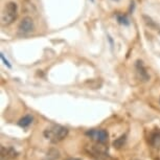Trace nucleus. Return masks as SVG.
Here are the masks:
<instances>
[{
	"label": "nucleus",
	"mask_w": 160,
	"mask_h": 160,
	"mask_svg": "<svg viewBox=\"0 0 160 160\" xmlns=\"http://www.w3.org/2000/svg\"><path fill=\"white\" fill-rule=\"evenodd\" d=\"M18 15V5L16 2L10 1L5 4V7L1 14V24L2 25H8L13 23Z\"/></svg>",
	"instance_id": "obj_2"
},
{
	"label": "nucleus",
	"mask_w": 160,
	"mask_h": 160,
	"mask_svg": "<svg viewBox=\"0 0 160 160\" xmlns=\"http://www.w3.org/2000/svg\"><path fill=\"white\" fill-rule=\"evenodd\" d=\"M116 1H117V0H116Z\"/></svg>",
	"instance_id": "obj_13"
},
{
	"label": "nucleus",
	"mask_w": 160,
	"mask_h": 160,
	"mask_svg": "<svg viewBox=\"0 0 160 160\" xmlns=\"http://www.w3.org/2000/svg\"><path fill=\"white\" fill-rule=\"evenodd\" d=\"M148 141L152 147L158 148L160 146V129H155L149 134Z\"/></svg>",
	"instance_id": "obj_7"
},
{
	"label": "nucleus",
	"mask_w": 160,
	"mask_h": 160,
	"mask_svg": "<svg viewBox=\"0 0 160 160\" xmlns=\"http://www.w3.org/2000/svg\"><path fill=\"white\" fill-rule=\"evenodd\" d=\"M19 31L23 34H29V32H34L35 29V24L34 21L31 17H25L21 20V22L19 23V26H18Z\"/></svg>",
	"instance_id": "obj_4"
},
{
	"label": "nucleus",
	"mask_w": 160,
	"mask_h": 160,
	"mask_svg": "<svg viewBox=\"0 0 160 160\" xmlns=\"http://www.w3.org/2000/svg\"><path fill=\"white\" fill-rule=\"evenodd\" d=\"M135 69H136V73L138 75V78H139L141 81L148 82V81L150 80V75L148 73L142 61H139V60L136 61V63H135Z\"/></svg>",
	"instance_id": "obj_5"
},
{
	"label": "nucleus",
	"mask_w": 160,
	"mask_h": 160,
	"mask_svg": "<svg viewBox=\"0 0 160 160\" xmlns=\"http://www.w3.org/2000/svg\"><path fill=\"white\" fill-rule=\"evenodd\" d=\"M125 139H126V136H122L120 138H118L116 141H114V147H116V148H120V147H122V144L123 142H125Z\"/></svg>",
	"instance_id": "obj_10"
},
{
	"label": "nucleus",
	"mask_w": 160,
	"mask_h": 160,
	"mask_svg": "<svg viewBox=\"0 0 160 160\" xmlns=\"http://www.w3.org/2000/svg\"><path fill=\"white\" fill-rule=\"evenodd\" d=\"M85 134L90 139L101 144H105L108 141V137H109L108 132L104 129H90Z\"/></svg>",
	"instance_id": "obj_3"
},
{
	"label": "nucleus",
	"mask_w": 160,
	"mask_h": 160,
	"mask_svg": "<svg viewBox=\"0 0 160 160\" xmlns=\"http://www.w3.org/2000/svg\"><path fill=\"white\" fill-rule=\"evenodd\" d=\"M18 156L17 151L12 147H1V160H12Z\"/></svg>",
	"instance_id": "obj_6"
},
{
	"label": "nucleus",
	"mask_w": 160,
	"mask_h": 160,
	"mask_svg": "<svg viewBox=\"0 0 160 160\" xmlns=\"http://www.w3.org/2000/svg\"><path fill=\"white\" fill-rule=\"evenodd\" d=\"M68 135V129L60 125H52L44 131V136L50 142L57 143L62 141Z\"/></svg>",
	"instance_id": "obj_1"
},
{
	"label": "nucleus",
	"mask_w": 160,
	"mask_h": 160,
	"mask_svg": "<svg viewBox=\"0 0 160 160\" xmlns=\"http://www.w3.org/2000/svg\"><path fill=\"white\" fill-rule=\"evenodd\" d=\"M0 57H1V60H2V62H3V64H4L5 66H8V68H11L12 66H11V64H10V62H8L7 59H5V57H4L3 53L1 52V55H0Z\"/></svg>",
	"instance_id": "obj_11"
},
{
	"label": "nucleus",
	"mask_w": 160,
	"mask_h": 160,
	"mask_svg": "<svg viewBox=\"0 0 160 160\" xmlns=\"http://www.w3.org/2000/svg\"><path fill=\"white\" fill-rule=\"evenodd\" d=\"M116 19L118 21V23L122 24V25H127L128 26L130 24V21L128 19V17L126 15H116Z\"/></svg>",
	"instance_id": "obj_9"
},
{
	"label": "nucleus",
	"mask_w": 160,
	"mask_h": 160,
	"mask_svg": "<svg viewBox=\"0 0 160 160\" xmlns=\"http://www.w3.org/2000/svg\"><path fill=\"white\" fill-rule=\"evenodd\" d=\"M32 122H34V117H32L31 114H28V115L23 116L22 118H20V120L18 122V126H19L20 128L26 130V129H28V127L32 125Z\"/></svg>",
	"instance_id": "obj_8"
},
{
	"label": "nucleus",
	"mask_w": 160,
	"mask_h": 160,
	"mask_svg": "<svg viewBox=\"0 0 160 160\" xmlns=\"http://www.w3.org/2000/svg\"><path fill=\"white\" fill-rule=\"evenodd\" d=\"M67 160H81V159H78V158H68Z\"/></svg>",
	"instance_id": "obj_12"
}]
</instances>
